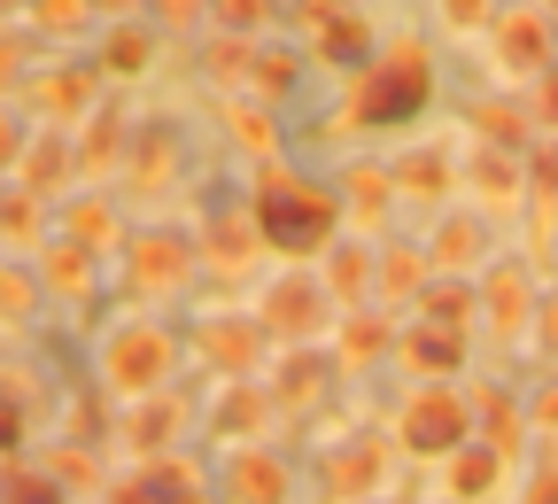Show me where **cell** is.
<instances>
[{"instance_id":"obj_1","label":"cell","mask_w":558,"mask_h":504,"mask_svg":"<svg viewBox=\"0 0 558 504\" xmlns=\"http://www.w3.org/2000/svg\"><path fill=\"white\" fill-rule=\"evenodd\" d=\"M427 101H435V55L418 47V39H396V47H380L357 70L349 124H357V132H403V124L427 117Z\"/></svg>"},{"instance_id":"obj_2","label":"cell","mask_w":558,"mask_h":504,"mask_svg":"<svg viewBox=\"0 0 558 504\" xmlns=\"http://www.w3.org/2000/svg\"><path fill=\"white\" fill-rule=\"evenodd\" d=\"M248 218H256L264 249H279V256H318V249L333 241V226H341V202H333L326 187H311V179H295V171L271 164V171L248 187Z\"/></svg>"},{"instance_id":"obj_3","label":"cell","mask_w":558,"mask_h":504,"mask_svg":"<svg viewBox=\"0 0 558 504\" xmlns=\"http://www.w3.org/2000/svg\"><path fill=\"white\" fill-rule=\"evenodd\" d=\"M101 373H109V388H117V396H156V388L171 381V334H163V326H148V319L117 326V334H109V349H101Z\"/></svg>"},{"instance_id":"obj_4","label":"cell","mask_w":558,"mask_h":504,"mask_svg":"<svg viewBox=\"0 0 558 504\" xmlns=\"http://www.w3.org/2000/svg\"><path fill=\"white\" fill-rule=\"evenodd\" d=\"M403 451H418V458H450L458 443H473V404L458 396V388H418L411 404H403Z\"/></svg>"},{"instance_id":"obj_5","label":"cell","mask_w":558,"mask_h":504,"mask_svg":"<svg viewBox=\"0 0 558 504\" xmlns=\"http://www.w3.org/2000/svg\"><path fill=\"white\" fill-rule=\"evenodd\" d=\"M264 334H279V341H318L326 334V319H333V296H326V279H311V272H288V279H271L264 287Z\"/></svg>"},{"instance_id":"obj_6","label":"cell","mask_w":558,"mask_h":504,"mask_svg":"<svg viewBox=\"0 0 558 504\" xmlns=\"http://www.w3.org/2000/svg\"><path fill=\"white\" fill-rule=\"evenodd\" d=\"M264 319H241V311H218V319H202L194 326V349H202V365L218 373V381H256L264 365Z\"/></svg>"},{"instance_id":"obj_7","label":"cell","mask_w":558,"mask_h":504,"mask_svg":"<svg viewBox=\"0 0 558 504\" xmlns=\"http://www.w3.org/2000/svg\"><path fill=\"white\" fill-rule=\"evenodd\" d=\"M550 47H558V39H550V16H543V9H512V16H497V62L512 70V79H543V70L558 62Z\"/></svg>"},{"instance_id":"obj_8","label":"cell","mask_w":558,"mask_h":504,"mask_svg":"<svg viewBox=\"0 0 558 504\" xmlns=\"http://www.w3.org/2000/svg\"><path fill=\"white\" fill-rule=\"evenodd\" d=\"M24 86H32V109H39L47 124H78V117L94 109L101 62H62V70H47V79H24Z\"/></svg>"},{"instance_id":"obj_9","label":"cell","mask_w":558,"mask_h":504,"mask_svg":"<svg viewBox=\"0 0 558 504\" xmlns=\"http://www.w3.org/2000/svg\"><path fill=\"white\" fill-rule=\"evenodd\" d=\"M124 272H132V287L171 296V287L194 272V249H186V233H140V241L124 249Z\"/></svg>"},{"instance_id":"obj_10","label":"cell","mask_w":558,"mask_h":504,"mask_svg":"<svg viewBox=\"0 0 558 504\" xmlns=\"http://www.w3.org/2000/svg\"><path fill=\"white\" fill-rule=\"evenodd\" d=\"M70 171H78V156H70V124H32L24 156H16V179H24L32 194H62Z\"/></svg>"},{"instance_id":"obj_11","label":"cell","mask_w":558,"mask_h":504,"mask_svg":"<svg viewBox=\"0 0 558 504\" xmlns=\"http://www.w3.org/2000/svg\"><path fill=\"white\" fill-rule=\"evenodd\" d=\"M124 140H132V117H124L117 101H101V109L78 117V132H70V156H78V171H109V164L124 156Z\"/></svg>"},{"instance_id":"obj_12","label":"cell","mask_w":558,"mask_h":504,"mask_svg":"<svg viewBox=\"0 0 558 504\" xmlns=\"http://www.w3.org/2000/svg\"><path fill=\"white\" fill-rule=\"evenodd\" d=\"M481 311H488V326L497 334H527V319H535V287H527V264H497L481 279Z\"/></svg>"},{"instance_id":"obj_13","label":"cell","mask_w":558,"mask_h":504,"mask_svg":"<svg viewBox=\"0 0 558 504\" xmlns=\"http://www.w3.org/2000/svg\"><path fill=\"white\" fill-rule=\"evenodd\" d=\"M264 249V233H256V218H248V202L241 209H226V218H218V209H209V226H202V264H218V272H241L248 256Z\"/></svg>"},{"instance_id":"obj_14","label":"cell","mask_w":558,"mask_h":504,"mask_svg":"<svg viewBox=\"0 0 558 504\" xmlns=\"http://www.w3.org/2000/svg\"><path fill=\"white\" fill-rule=\"evenodd\" d=\"M380 55V39H373V24L357 16V9H326V24H318V62H333V70H365Z\"/></svg>"},{"instance_id":"obj_15","label":"cell","mask_w":558,"mask_h":504,"mask_svg":"<svg viewBox=\"0 0 558 504\" xmlns=\"http://www.w3.org/2000/svg\"><path fill=\"white\" fill-rule=\"evenodd\" d=\"M380 466H388L380 443H349V451H333V458H326V504H365L373 481H380Z\"/></svg>"},{"instance_id":"obj_16","label":"cell","mask_w":558,"mask_h":504,"mask_svg":"<svg viewBox=\"0 0 558 504\" xmlns=\"http://www.w3.org/2000/svg\"><path fill=\"white\" fill-rule=\"evenodd\" d=\"M226 504H288V466L264 451H241L226 466Z\"/></svg>"},{"instance_id":"obj_17","label":"cell","mask_w":558,"mask_h":504,"mask_svg":"<svg viewBox=\"0 0 558 504\" xmlns=\"http://www.w3.org/2000/svg\"><path fill=\"white\" fill-rule=\"evenodd\" d=\"M497 481H505V458L488 451V443H458V451H450V466H442V496H458V504L488 496Z\"/></svg>"},{"instance_id":"obj_18","label":"cell","mask_w":558,"mask_h":504,"mask_svg":"<svg viewBox=\"0 0 558 504\" xmlns=\"http://www.w3.org/2000/svg\"><path fill=\"white\" fill-rule=\"evenodd\" d=\"M271 419V388H256V381H226V396L209 404V435H256V427Z\"/></svg>"},{"instance_id":"obj_19","label":"cell","mask_w":558,"mask_h":504,"mask_svg":"<svg viewBox=\"0 0 558 504\" xmlns=\"http://www.w3.org/2000/svg\"><path fill=\"white\" fill-rule=\"evenodd\" d=\"M326 296L333 303H365L373 296V249L365 241H341V249L326 241Z\"/></svg>"},{"instance_id":"obj_20","label":"cell","mask_w":558,"mask_h":504,"mask_svg":"<svg viewBox=\"0 0 558 504\" xmlns=\"http://www.w3.org/2000/svg\"><path fill=\"white\" fill-rule=\"evenodd\" d=\"M403 357H411V365H427V373H458L465 365V334L418 319V326H403Z\"/></svg>"},{"instance_id":"obj_21","label":"cell","mask_w":558,"mask_h":504,"mask_svg":"<svg viewBox=\"0 0 558 504\" xmlns=\"http://www.w3.org/2000/svg\"><path fill=\"white\" fill-rule=\"evenodd\" d=\"M418 311H427L435 326H458V334H465V319L481 311V287H473L465 272H442V279L418 287Z\"/></svg>"},{"instance_id":"obj_22","label":"cell","mask_w":558,"mask_h":504,"mask_svg":"<svg viewBox=\"0 0 558 504\" xmlns=\"http://www.w3.org/2000/svg\"><path fill=\"white\" fill-rule=\"evenodd\" d=\"M109 79H140V70L156 62V24H117L109 39H101V55H94Z\"/></svg>"},{"instance_id":"obj_23","label":"cell","mask_w":558,"mask_h":504,"mask_svg":"<svg viewBox=\"0 0 558 504\" xmlns=\"http://www.w3.org/2000/svg\"><path fill=\"white\" fill-rule=\"evenodd\" d=\"M481 256H488V226L450 209V218L435 226V264H442V272H465V264H481Z\"/></svg>"},{"instance_id":"obj_24","label":"cell","mask_w":558,"mask_h":504,"mask_svg":"<svg viewBox=\"0 0 558 504\" xmlns=\"http://www.w3.org/2000/svg\"><path fill=\"white\" fill-rule=\"evenodd\" d=\"M465 179H473V194H488V202H512L520 179H527V164L505 156V148H473V156H465Z\"/></svg>"},{"instance_id":"obj_25","label":"cell","mask_w":558,"mask_h":504,"mask_svg":"<svg viewBox=\"0 0 558 504\" xmlns=\"http://www.w3.org/2000/svg\"><path fill=\"white\" fill-rule=\"evenodd\" d=\"M473 132H481V148L527 156V109H520V101H481V109H473Z\"/></svg>"},{"instance_id":"obj_26","label":"cell","mask_w":558,"mask_h":504,"mask_svg":"<svg viewBox=\"0 0 558 504\" xmlns=\"http://www.w3.org/2000/svg\"><path fill=\"white\" fill-rule=\"evenodd\" d=\"M94 264H101V249H86V241H47V256H39V272L62 287V296H78V287H94Z\"/></svg>"},{"instance_id":"obj_27","label":"cell","mask_w":558,"mask_h":504,"mask_svg":"<svg viewBox=\"0 0 558 504\" xmlns=\"http://www.w3.org/2000/svg\"><path fill=\"white\" fill-rule=\"evenodd\" d=\"M318 388H326V365H318V357H311V349H295V357H288V365H279V373H271V404H279V411H295V404H311Z\"/></svg>"},{"instance_id":"obj_28","label":"cell","mask_w":558,"mask_h":504,"mask_svg":"<svg viewBox=\"0 0 558 504\" xmlns=\"http://www.w3.org/2000/svg\"><path fill=\"white\" fill-rule=\"evenodd\" d=\"M388 179H396V194H411V202H442V194H450V156H403Z\"/></svg>"},{"instance_id":"obj_29","label":"cell","mask_w":558,"mask_h":504,"mask_svg":"<svg viewBox=\"0 0 558 504\" xmlns=\"http://www.w3.org/2000/svg\"><path fill=\"white\" fill-rule=\"evenodd\" d=\"M295 79H303V55H295V47H256V55H248V86H256V94H288Z\"/></svg>"},{"instance_id":"obj_30","label":"cell","mask_w":558,"mask_h":504,"mask_svg":"<svg viewBox=\"0 0 558 504\" xmlns=\"http://www.w3.org/2000/svg\"><path fill=\"white\" fill-rule=\"evenodd\" d=\"M388 349V319L380 311H341V357L349 365H365V357Z\"/></svg>"},{"instance_id":"obj_31","label":"cell","mask_w":558,"mask_h":504,"mask_svg":"<svg viewBox=\"0 0 558 504\" xmlns=\"http://www.w3.org/2000/svg\"><path fill=\"white\" fill-rule=\"evenodd\" d=\"M171 427H179V396H156L148 411H132V451H171Z\"/></svg>"},{"instance_id":"obj_32","label":"cell","mask_w":558,"mask_h":504,"mask_svg":"<svg viewBox=\"0 0 558 504\" xmlns=\"http://www.w3.org/2000/svg\"><path fill=\"white\" fill-rule=\"evenodd\" d=\"M62 226H70V241H86V249H109L117 241L109 202H62Z\"/></svg>"},{"instance_id":"obj_33","label":"cell","mask_w":558,"mask_h":504,"mask_svg":"<svg viewBox=\"0 0 558 504\" xmlns=\"http://www.w3.org/2000/svg\"><path fill=\"white\" fill-rule=\"evenodd\" d=\"M341 187H349V209H357V218H380V209L396 202V179H388V171H373V164H357Z\"/></svg>"},{"instance_id":"obj_34","label":"cell","mask_w":558,"mask_h":504,"mask_svg":"<svg viewBox=\"0 0 558 504\" xmlns=\"http://www.w3.org/2000/svg\"><path fill=\"white\" fill-rule=\"evenodd\" d=\"M373 279H380V296H418V287H427V264L411 249H388V256H373Z\"/></svg>"},{"instance_id":"obj_35","label":"cell","mask_w":558,"mask_h":504,"mask_svg":"<svg viewBox=\"0 0 558 504\" xmlns=\"http://www.w3.org/2000/svg\"><path fill=\"white\" fill-rule=\"evenodd\" d=\"M94 24L86 0H32V32H54V39H78Z\"/></svg>"},{"instance_id":"obj_36","label":"cell","mask_w":558,"mask_h":504,"mask_svg":"<svg viewBox=\"0 0 558 504\" xmlns=\"http://www.w3.org/2000/svg\"><path fill=\"white\" fill-rule=\"evenodd\" d=\"M209 24L233 32V39H256L271 24V0H209Z\"/></svg>"},{"instance_id":"obj_37","label":"cell","mask_w":558,"mask_h":504,"mask_svg":"<svg viewBox=\"0 0 558 504\" xmlns=\"http://www.w3.org/2000/svg\"><path fill=\"white\" fill-rule=\"evenodd\" d=\"M520 427H527V419H520V404H512V396H488V451L512 458V451H520Z\"/></svg>"},{"instance_id":"obj_38","label":"cell","mask_w":558,"mask_h":504,"mask_svg":"<svg viewBox=\"0 0 558 504\" xmlns=\"http://www.w3.org/2000/svg\"><path fill=\"white\" fill-rule=\"evenodd\" d=\"M0 233H9V241L39 233V194H32V187H16V194H0Z\"/></svg>"},{"instance_id":"obj_39","label":"cell","mask_w":558,"mask_h":504,"mask_svg":"<svg viewBox=\"0 0 558 504\" xmlns=\"http://www.w3.org/2000/svg\"><path fill=\"white\" fill-rule=\"evenodd\" d=\"M140 9L156 16V32H186V24L209 16V0H140Z\"/></svg>"},{"instance_id":"obj_40","label":"cell","mask_w":558,"mask_h":504,"mask_svg":"<svg viewBox=\"0 0 558 504\" xmlns=\"http://www.w3.org/2000/svg\"><path fill=\"white\" fill-rule=\"evenodd\" d=\"M248 39H233V32H218V47H209V79H248Z\"/></svg>"},{"instance_id":"obj_41","label":"cell","mask_w":558,"mask_h":504,"mask_svg":"<svg viewBox=\"0 0 558 504\" xmlns=\"http://www.w3.org/2000/svg\"><path fill=\"white\" fill-rule=\"evenodd\" d=\"M442 24L450 32H481V24H497V0H442Z\"/></svg>"},{"instance_id":"obj_42","label":"cell","mask_w":558,"mask_h":504,"mask_svg":"<svg viewBox=\"0 0 558 504\" xmlns=\"http://www.w3.org/2000/svg\"><path fill=\"white\" fill-rule=\"evenodd\" d=\"M9 504H62V481L54 473H16L9 481Z\"/></svg>"},{"instance_id":"obj_43","label":"cell","mask_w":558,"mask_h":504,"mask_svg":"<svg viewBox=\"0 0 558 504\" xmlns=\"http://www.w3.org/2000/svg\"><path fill=\"white\" fill-rule=\"evenodd\" d=\"M24 303H32V272L0 264V319H24Z\"/></svg>"},{"instance_id":"obj_44","label":"cell","mask_w":558,"mask_h":504,"mask_svg":"<svg viewBox=\"0 0 558 504\" xmlns=\"http://www.w3.org/2000/svg\"><path fill=\"white\" fill-rule=\"evenodd\" d=\"M24 86V32H0V94Z\"/></svg>"},{"instance_id":"obj_45","label":"cell","mask_w":558,"mask_h":504,"mask_svg":"<svg viewBox=\"0 0 558 504\" xmlns=\"http://www.w3.org/2000/svg\"><path fill=\"white\" fill-rule=\"evenodd\" d=\"M535 341L558 357V296H550V303H535Z\"/></svg>"},{"instance_id":"obj_46","label":"cell","mask_w":558,"mask_h":504,"mask_svg":"<svg viewBox=\"0 0 558 504\" xmlns=\"http://www.w3.org/2000/svg\"><path fill=\"white\" fill-rule=\"evenodd\" d=\"M520 504H558V466H543V473L527 481V496H520Z\"/></svg>"},{"instance_id":"obj_47","label":"cell","mask_w":558,"mask_h":504,"mask_svg":"<svg viewBox=\"0 0 558 504\" xmlns=\"http://www.w3.org/2000/svg\"><path fill=\"white\" fill-rule=\"evenodd\" d=\"M241 140H248V148H271V124H264V117L248 109V117H241Z\"/></svg>"},{"instance_id":"obj_48","label":"cell","mask_w":558,"mask_h":504,"mask_svg":"<svg viewBox=\"0 0 558 504\" xmlns=\"http://www.w3.org/2000/svg\"><path fill=\"white\" fill-rule=\"evenodd\" d=\"M16 435H24V419H16V404H0V451H16Z\"/></svg>"},{"instance_id":"obj_49","label":"cell","mask_w":558,"mask_h":504,"mask_svg":"<svg viewBox=\"0 0 558 504\" xmlns=\"http://www.w3.org/2000/svg\"><path fill=\"white\" fill-rule=\"evenodd\" d=\"M543 124H558V62L543 70Z\"/></svg>"},{"instance_id":"obj_50","label":"cell","mask_w":558,"mask_h":504,"mask_svg":"<svg viewBox=\"0 0 558 504\" xmlns=\"http://www.w3.org/2000/svg\"><path fill=\"white\" fill-rule=\"evenodd\" d=\"M527 427H558V388H543V404L527 411Z\"/></svg>"},{"instance_id":"obj_51","label":"cell","mask_w":558,"mask_h":504,"mask_svg":"<svg viewBox=\"0 0 558 504\" xmlns=\"http://www.w3.org/2000/svg\"><path fill=\"white\" fill-rule=\"evenodd\" d=\"M9 156H24V132H16L9 117H0V164H9Z\"/></svg>"},{"instance_id":"obj_52","label":"cell","mask_w":558,"mask_h":504,"mask_svg":"<svg viewBox=\"0 0 558 504\" xmlns=\"http://www.w3.org/2000/svg\"><path fill=\"white\" fill-rule=\"evenodd\" d=\"M86 9H94V16H132L140 0H86Z\"/></svg>"},{"instance_id":"obj_53","label":"cell","mask_w":558,"mask_h":504,"mask_svg":"<svg viewBox=\"0 0 558 504\" xmlns=\"http://www.w3.org/2000/svg\"><path fill=\"white\" fill-rule=\"evenodd\" d=\"M0 9H16V0H0Z\"/></svg>"},{"instance_id":"obj_54","label":"cell","mask_w":558,"mask_h":504,"mask_svg":"<svg viewBox=\"0 0 558 504\" xmlns=\"http://www.w3.org/2000/svg\"><path fill=\"white\" fill-rule=\"evenodd\" d=\"M365 504H373V496H365Z\"/></svg>"}]
</instances>
